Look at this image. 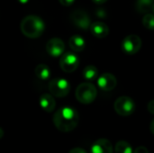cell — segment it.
<instances>
[{
    "label": "cell",
    "instance_id": "cell-2",
    "mask_svg": "<svg viewBox=\"0 0 154 153\" xmlns=\"http://www.w3.org/2000/svg\"><path fill=\"white\" fill-rule=\"evenodd\" d=\"M21 32L30 39L39 38L44 32L45 24L43 20L38 15L30 14L25 16L20 24Z\"/></svg>",
    "mask_w": 154,
    "mask_h": 153
},
{
    "label": "cell",
    "instance_id": "cell-14",
    "mask_svg": "<svg viewBox=\"0 0 154 153\" xmlns=\"http://www.w3.org/2000/svg\"><path fill=\"white\" fill-rule=\"evenodd\" d=\"M69 47L73 51L80 52L82 51L86 47V41L80 35H73L69 40Z\"/></svg>",
    "mask_w": 154,
    "mask_h": 153
},
{
    "label": "cell",
    "instance_id": "cell-6",
    "mask_svg": "<svg viewBox=\"0 0 154 153\" xmlns=\"http://www.w3.org/2000/svg\"><path fill=\"white\" fill-rule=\"evenodd\" d=\"M142 47V40L138 35L130 34L122 41V50L124 52L129 55H134L137 53Z\"/></svg>",
    "mask_w": 154,
    "mask_h": 153
},
{
    "label": "cell",
    "instance_id": "cell-16",
    "mask_svg": "<svg viewBox=\"0 0 154 153\" xmlns=\"http://www.w3.org/2000/svg\"><path fill=\"white\" fill-rule=\"evenodd\" d=\"M154 0H136L135 8L139 13H148L152 9Z\"/></svg>",
    "mask_w": 154,
    "mask_h": 153
},
{
    "label": "cell",
    "instance_id": "cell-11",
    "mask_svg": "<svg viewBox=\"0 0 154 153\" xmlns=\"http://www.w3.org/2000/svg\"><path fill=\"white\" fill-rule=\"evenodd\" d=\"M115 149L113 148V145L111 142L107 139L101 138L94 142V143L91 146V153H114Z\"/></svg>",
    "mask_w": 154,
    "mask_h": 153
},
{
    "label": "cell",
    "instance_id": "cell-10",
    "mask_svg": "<svg viewBox=\"0 0 154 153\" xmlns=\"http://www.w3.org/2000/svg\"><path fill=\"white\" fill-rule=\"evenodd\" d=\"M116 78L111 73H103L97 79V85L104 91H111L116 87Z\"/></svg>",
    "mask_w": 154,
    "mask_h": 153
},
{
    "label": "cell",
    "instance_id": "cell-1",
    "mask_svg": "<svg viewBox=\"0 0 154 153\" xmlns=\"http://www.w3.org/2000/svg\"><path fill=\"white\" fill-rule=\"evenodd\" d=\"M79 122V113L75 108L70 106L60 107L53 115V124L55 127L62 133L73 131L77 127Z\"/></svg>",
    "mask_w": 154,
    "mask_h": 153
},
{
    "label": "cell",
    "instance_id": "cell-9",
    "mask_svg": "<svg viewBox=\"0 0 154 153\" xmlns=\"http://www.w3.org/2000/svg\"><path fill=\"white\" fill-rule=\"evenodd\" d=\"M46 50L49 55L57 58L64 53L65 44L60 38H51L46 44Z\"/></svg>",
    "mask_w": 154,
    "mask_h": 153
},
{
    "label": "cell",
    "instance_id": "cell-5",
    "mask_svg": "<svg viewBox=\"0 0 154 153\" xmlns=\"http://www.w3.org/2000/svg\"><path fill=\"white\" fill-rule=\"evenodd\" d=\"M49 90L53 96L64 97L70 91V84L64 78H53L49 82Z\"/></svg>",
    "mask_w": 154,
    "mask_h": 153
},
{
    "label": "cell",
    "instance_id": "cell-8",
    "mask_svg": "<svg viewBox=\"0 0 154 153\" xmlns=\"http://www.w3.org/2000/svg\"><path fill=\"white\" fill-rule=\"evenodd\" d=\"M70 19L78 28H80L84 31L90 29V26L92 24L88 14L81 9L74 10L70 14Z\"/></svg>",
    "mask_w": 154,
    "mask_h": 153
},
{
    "label": "cell",
    "instance_id": "cell-20",
    "mask_svg": "<svg viewBox=\"0 0 154 153\" xmlns=\"http://www.w3.org/2000/svg\"><path fill=\"white\" fill-rule=\"evenodd\" d=\"M96 15L99 18H106V12L103 8H99L96 11Z\"/></svg>",
    "mask_w": 154,
    "mask_h": 153
},
{
    "label": "cell",
    "instance_id": "cell-18",
    "mask_svg": "<svg viewBox=\"0 0 154 153\" xmlns=\"http://www.w3.org/2000/svg\"><path fill=\"white\" fill-rule=\"evenodd\" d=\"M115 153H134L131 144L126 141H119L115 147Z\"/></svg>",
    "mask_w": 154,
    "mask_h": 153
},
{
    "label": "cell",
    "instance_id": "cell-4",
    "mask_svg": "<svg viewBox=\"0 0 154 153\" xmlns=\"http://www.w3.org/2000/svg\"><path fill=\"white\" fill-rule=\"evenodd\" d=\"M115 111L117 115L121 116H129L135 111L136 106L134 101L126 96L118 97L114 104Z\"/></svg>",
    "mask_w": 154,
    "mask_h": 153
},
{
    "label": "cell",
    "instance_id": "cell-12",
    "mask_svg": "<svg viewBox=\"0 0 154 153\" xmlns=\"http://www.w3.org/2000/svg\"><path fill=\"white\" fill-rule=\"evenodd\" d=\"M91 33L98 39L106 38L109 33V27L102 22H95L90 26Z\"/></svg>",
    "mask_w": 154,
    "mask_h": 153
},
{
    "label": "cell",
    "instance_id": "cell-22",
    "mask_svg": "<svg viewBox=\"0 0 154 153\" xmlns=\"http://www.w3.org/2000/svg\"><path fill=\"white\" fill-rule=\"evenodd\" d=\"M69 153H88L83 148H79V147H76V148H73L69 151Z\"/></svg>",
    "mask_w": 154,
    "mask_h": 153
},
{
    "label": "cell",
    "instance_id": "cell-27",
    "mask_svg": "<svg viewBox=\"0 0 154 153\" xmlns=\"http://www.w3.org/2000/svg\"><path fill=\"white\" fill-rule=\"evenodd\" d=\"M20 4H23V5H24V4H27L30 0H17Z\"/></svg>",
    "mask_w": 154,
    "mask_h": 153
},
{
    "label": "cell",
    "instance_id": "cell-23",
    "mask_svg": "<svg viewBox=\"0 0 154 153\" xmlns=\"http://www.w3.org/2000/svg\"><path fill=\"white\" fill-rule=\"evenodd\" d=\"M59 2L64 6H69L75 2V0H59Z\"/></svg>",
    "mask_w": 154,
    "mask_h": 153
},
{
    "label": "cell",
    "instance_id": "cell-24",
    "mask_svg": "<svg viewBox=\"0 0 154 153\" xmlns=\"http://www.w3.org/2000/svg\"><path fill=\"white\" fill-rule=\"evenodd\" d=\"M147 108H148V111L152 114V115H154V99L150 101L148 106H147Z\"/></svg>",
    "mask_w": 154,
    "mask_h": 153
},
{
    "label": "cell",
    "instance_id": "cell-29",
    "mask_svg": "<svg viewBox=\"0 0 154 153\" xmlns=\"http://www.w3.org/2000/svg\"><path fill=\"white\" fill-rule=\"evenodd\" d=\"M152 11L153 12V14H154V4H153V5H152Z\"/></svg>",
    "mask_w": 154,
    "mask_h": 153
},
{
    "label": "cell",
    "instance_id": "cell-15",
    "mask_svg": "<svg viewBox=\"0 0 154 153\" xmlns=\"http://www.w3.org/2000/svg\"><path fill=\"white\" fill-rule=\"evenodd\" d=\"M34 72L36 77L41 80H48L51 78V69L46 64H39L35 67Z\"/></svg>",
    "mask_w": 154,
    "mask_h": 153
},
{
    "label": "cell",
    "instance_id": "cell-7",
    "mask_svg": "<svg viewBox=\"0 0 154 153\" xmlns=\"http://www.w3.org/2000/svg\"><path fill=\"white\" fill-rule=\"evenodd\" d=\"M79 65V58L73 52L64 53L60 60V69L67 73L75 71Z\"/></svg>",
    "mask_w": 154,
    "mask_h": 153
},
{
    "label": "cell",
    "instance_id": "cell-26",
    "mask_svg": "<svg viewBox=\"0 0 154 153\" xmlns=\"http://www.w3.org/2000/svg\"><path fill=\"white\" fill-rule=\"evenodd\" d=\"M94 3H96V4H97V5H101V4H104V3H106V1H108V0H92Z\"/></svg>",
    "mask_w": 154,
    "mask_h": 153
},
{
    "label": "cell",
    "instance_id": "cell-13",
    "mask_svg": "<svg viewBox=\"0 0 154 153\" xmlns=\"http://www.w3.org/2000/svg\"><path fill=\"white\" fill-rule=\"evenodd\" d=\"M40 106L47 113H51L56 107V102L52 95L43 94L40 97Z\"/></svg>",
    "mask_w": 154,
    "mask_h": 153
},
{
    "label": "cell",
    "instance_id": "cell-25",
    "mask_svg": "<svg viewBox=\"0 0 154 153\" xmlns=\"http://www.w3.org/2000/svg\"><path fill=\"white\" fill-rule=\"evenodd\" d=\"M150 130H151L152 133L154 135V118L152 120V122H151V124H150Z\"/></svg>",
    "mask_w": 154,
    "mask_h": 153
},
{
    "label": "cell",
    "instance_id": "cell-3",
    "mask_svg": "<svg viewBox=\"0 0 154 153\" xmlns=\"http://www.w3.org/2000/svg\"><path fill=\"white\" fill-rule=\"evenodd\" d=\"M97 95V90L96 87L91 83H82L78 86L75 96L77 100L84 105L91 104L95 101Z\"/></svg>",
    "mask_w": 154,
    "mask_h": 153
},
{
    "label": "cell",
    "instance_id": "cell-21",
    "mask_svg": "<svg viewBox=\"0 0 154 153\" xmlns=\"http://www.w3.org/2000/svg\"><path fill=\"white\" fill-rule=\"evenodd\" d=\"M134 153H149V150L144 146H139L134 151Z\"/></svg>",
    "mask_w": 154,
    "mask_h": 153
},
{
    "label": "cell",
    "instance_id": "cell-28",
    "mask_svg": "<svg viewBox=\"0 0 154 153\" xmlns=\"http://www.w3.org/2000/svg\"><path fill=\"white\" fill-rule=\"evenodd\" d=\"M3 133H3V129L0 127V138H2V137H3Z\"/></svg>",
    "mask_w": 154,
    "mask_h": 153
},
{
    "label": "cell",
    "instance_id": "cell-19",
    "mask_svg": "<svg viewBox=\"0 0 154 153\" xmlns=\"http://www.w3.org/2000/svg\"><path fill=\"white\" fill-rule=\"evenodd\" d=\"M143 24L148 30L154 31V14H147L143 17Z\"/></svg>",
    "mask_w": 154,
    "mask_h": 153
},
{
    "label": "cell",
    "instance_id": "cell-17",
    "mask_svg": "<svg viewBox=\"0 0 154 153\" xmlns=\"http://www.w3.org/2000/svg\"><path fill=\"white\" fill-rule=\"evenodd\" d=\"M97 75H98V70L93 65H88L83 69V77L87 80L92 81L97 78Z\"/></svg>",
    "mask_w": 154,
    "mask_h": 153
}]
</instances>
